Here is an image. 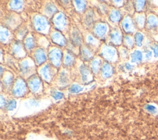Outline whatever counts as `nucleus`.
<instances>
[{
  "label": "nucleus",
  "mask_w": 158,
  "mask_h": 140,
  "mask_svg": "<svg viewBox=\"0 0 158 140\" xmlns=\"http://www.w3.org/2000/svg\"><path fill=\"white\" fill-rule=\"evenodd\" d=\"M34 26L35 29L41 32H46L48 30L49 23L46 19L42 16H36L34 19Z\"/></svg>",
  "instance_id": "1"
},
{
  "label": "nucleus",
  "mask_w": 158,
  "mask_h": 140,
  "mask_svg": "<svg viewBox=\"0 0 158 140\" xmlns=\"http://www.w3.org/2000/svg\"><path fill=\"white\" fill-rule=\"evenodd\" d=\"M62 54L61 51L57 48L52 49L49 54V57L51 62L55 67H58L59 65H60L62 59Z\"/></svg>",
  "instance_id": "2"
},
{
  "label": "nucleus",
  "mask_w": 158,
  "mask_h": 140,
  "mask_svg": "<svg viewBox=\"0 0 158 140\" xmlns=\"http://www.w3.org/2000/svg\"><path fill=\"white\" fill-rule=\"evenodd\" d=\"M26 89L27 86L25 83L22 80L19 79L15 83L13 89V94L15 96H22L25 93Z\"/></svg>",
  "instance_id": "3"
},
{
  "label": "nucleus",
  "mask_w": 158,
  "mask_h": 140,
  "mask_svg": "<svg viewBox=\"0 0 158 140\" xmlns=\"http://www.w3.org/2000/svg\"><path fill=\"white\" fill-rule=\"evenodd\" d=\"M102 56L107 60L112 61L116 58V51L114 48L109 46H104L102 48Z\"/></svg>",
  "instance_id": "4"
},
{
  "label": "nucleus",
  "mask_w": 158,
  "mask_h": 140,
  "mask_svg": "<svg viewBox=\"0 0 158 140\" xmlns=\"http://www.w3.org/2000/svg\"><path fill=\"white\" fill-rule=\"evenodd\" d=\"M122 27L127 33H131L135 31V26L131 18L127 16L122 21Z\"/></svg>",
  "instance_id": "5"
},
{
  "label": "nucleus",
  "mask_w": 158,
  "mask_h": 140,
  "mask_svg": "<svg viewBox=\"0 0 158 140\" xmlns=\"http://www.w3.org/2000/svg\"><path fill=\"white\" fill-rule=\"evenodd\" d=\"M41 80L40 78L37 76H31L28 81V86L31 91L33 93L38 91L40 88Z\"/></svg>",
  "instance_id": "6"
},
{
  "label": "nucleus",
  "mask_w": 158,
  "mask_h": 140,
  "mask_svg": "<svg viewBox=\"0 0 158 140\" xmlns=\"http://www.w3.org/2000/svg\"><path fill=\"white\" fill-rule=\"evenodd\" d=\"M94 31L98 37L103 38L107 31V25L104 23H98L95 25Z\"/></svg>",
  "instance_id": "7"
},
{
  "label": "nucleus",
  "mask_w": 158,
  "mask_h": 140,
  "mask_svg": "<svg viewBox=\"0 0 158 140\" xmlns=\"http://www.w3.org/2000/svg\"><path fill=\"white\" fill-rule=\"evenodd\" d=\"M40 74L46 81H50L53 75V72H52L51 67L48 64L45 65L41 69Z\"/></svg>",
  "instance_id": "8"
},
{
  "label": "nucleus",
  "mask_w": 158,
  "mask_h": 140,
  "mask_svg": "<svg viewBox=\"0 0 158 140\" xmlns=\"http://www.w3.org/2000/svg\"><path fill=\"white\" fill-rule=\"evenodd\" d=\"M54 23L58 29H64L66 25V19L65 15L62 13L59 14L54 19Z\"/></svg>",
  "instance_id": "9"
},
{
  "label": "nucleus",
  "mask_w": 158,
  "mask_h": 140,
  "mask_svg": "<svg viewBox=\"0 0 158 140\" xmlns=\"http://www.w3.org/2000/svg\"><path fill=\"white\" fill-rule=\"evenodd\" d=\"M71 40L75 46H80L82 43V36L78 29L73 28L71 33Z\"/></svg>",
  "instance_id": "10"
},
{
  "label": "nucleus",
  "mask_w": 158,
  "mask_h": 140,
  "mask_svg": "<svg viewBox=\"0 0 158 140\" xmlns=\"http://www.w3.org/2000/svg\"><path fill=\"white\" fill-rule=\"evenodd\" d=\"M23 46L19 41H15L12 46V53L19 57H22L24 56V51L23 49Z\"/></svg>",
  "instance_id": "11"
},
{
  "label": "nucleus",
  "mask_w": 158,
  "mask_h": 140,
  "mask_svg": "<svg viewBox=\"0 0 158 140\" xmlns=\"http://www.w3.org/2000/svg\"><path fill=\"white\" fill-rule=\"evenodd\" d=\"M35 62L38 65L43 64L46 60V56L44 51L43 49H38L36 51L35 53Z\"/></svg>",
  "instance_id": "12"
},
{
  "label": "nucleus",
  "mask_w": 158,
  "mask_h": 140,
  "mask_svg": "<svg viewBox=\"0 0 158 140\" xmlns=\"http://www.w3.org/2000/svg\"><path fill=\"white\" fill-rule=\"evenodd\" d=\"M32 69H33L32 63L29 62L28 60H25L20 64V72L24 75H27L29 74L31 72Z\"/></svg>",
  "instance_id": "13"
},
{
  "label": "nucleus",
  "mask_w": 158,
  "mask_h": 140,
  "mask_svg": "<svg viewBox=\"0 0 158 140\" xmlns=\"http://www.w3.org/2000/svg\"><path fill=\"white\" fill-rule=\"evenodd\" d=\"M111 41L115 44H119L122 42V35L118 30H114L110 35Z\"/></svg>",
  "instance_id": "14"
},
{
  "label": "nucleus",
  "mask_w": 158,
  "mask_h": 140,
  "mask_svg": "<svg viewBox=\"0 0 158 140\" xmlns=\"http://www.w3.org/2000/svg\"><path fill=\"white\" fill-rule=\"evenodd\" d=\"M80 72L81 75V78L83 81L85 82L86 81H88L89 78L91 77V73L90 71L89 70V68H88V67H86L85 65H82L80 66Z\"/></svg>",
  "instance_id": "15"
},
{
  "label": "nucleus",
  "mask_w": 158,
  "mask_h": 140,
  "mask_svg": "<svg viewBox=\"0 0 158 140\" xmlns=\"http://www.w3.org/2000/svg\"><path fill=\"white\" fill-rule=\"evenodd\" d=\"M51 38L53 40V41L59 45L63 46V45H65L66 43L65 39L64 38V37L60 33H59L58 32L54 33L52 35Z\"/></svg>",
  "instance_id": "16"
},
{
  "label": "nucleus",
  "mask_w": 158,
  "mask_h": 140,
  "mask_svg": "<svg viewBox=\"0 0 158 140\" xmlns=\"http://www.w3.org/2000/svg\"><path fill=\"white\" fill-rule=\"evenodd\" d=\"M147 25L149 28L158 27V18L154 15H150L147 20Z\"/></svg>",
  "instance_id": "17"
},
{
  "label": "nucleus",
  "mask_w": 158,
  "mask_h": 140,
  "mask_svg": "<svg viewBox=\"0 0 158 140\" xmlns=\"http://www.w3.org/2000/svg\"><path fill=\"white\" fill-rule=\"evenodd\" d=\"M112 67L107 63H105L102 67V70H101V72H102V75L103 77L104 78H108L109 76H110L112 74Z\"/></svg>",
  "instance_id": "18"
},
{
  "label": "nucleus",
  "mask_w": 158,
  "mask_h": 140,
  "mask_svg": "<svg viewBox=\"0 0 158 140\" xmlns=\"http://www.w3.org/2000/svg\"><path fill=\"white\" fill-rule=\"evenodd\" d=\"M75 62V57L71 52H67L64 57V64L67 67L72 66Z\"/></svg>",
  "instance_id": "19"
},
{
  "label": "nucleus",
  "mask_w": 158,
  "mask_h": 140,
  "mask_svg": "<svg viewBox=\"0 0 158 140\" xmlns=\"http://www.w3.org/2000/svg\"><path fill=\"white\" fill-rule=\"evenodd\" d=\"M24 46L27 50H31L35 46V41L33 36H30L25 39Z\"/></svg>",
  "instance_id": "20"
},
{
  "label": "nucleus",
  "mask_w": 158,
  "mask_h": 140,
  "mask_svg": "<svg viewBox=\"0 0 158 140\" xmlns=\"http://www.w3.org/2000/svg\"><path fill=\"white\" fill-rule=\"evenodd\" d=\"M81 56L83 59L85 60H89L93 57V54L90 51V50L86 47H82L81 49Z\"/></svg>",
  "instance_id": "21"
},
{
  "label": "nucleus",
  "mask_w": 158,
  "mask_h": 140,
  "mask_svg": "<svg viewBox=\"0 0 158 140\" xmlns=\"http://www.w3.org/2000/svg\"><path fill=\"white\" fill-rule=\"evenodd\" d=\"M122 18V14L118 10H113L109 15V19L112 22H119Z\"/></svg>",
  "instance_id": "22"
},
{
  "label": "nucleus",
  "mask_w": 158,
  "mask_h": 140,
  "mask_svg": "<svg viewBox=\"0 0 158 140\" xmlns=\"http://www.w3.org/2000/svg\"><path fill=\"white\" fill-rule=\"evenodd\" d=\"M143 59V55L141 51H135L131 54V60L134 63H138L141 61Z\"/></svg>",
  "instance_id": "23"
},
{
  "label": "nucleus",
  "mask_w": 158,
  "mask_h": 140,
  "mask_svg": "<svg viewBox=\"0 0 158 140\" xmlns=\"http://www.w3.org/2000/svg\"><path fill=\"white\" fill-rule=\"evenodd\" d=\"M68 81H69V78H68L67 73L65 71L61 72L59 77V84L62 86H65L68 84Z\"/></svg>",
  "instance_id": "24"
},
{
  "label": "nucleus",
  "mask_w": 158,
  "mask_h": 140,
  "mask_svg": "<svg viewBox=\"0 0 158 140\" xmlns=\"http://www.w3.org/2000/svg\"><path fill=\"white\" fill-rule=\"evenodd\" d=\"M44 11L48 15H51L57 12V8L53 4L49 3L45 6Z\"/></svg>",
  "instance_id": "25"
},
{
  "label": "nucleus",
  "mask_w": 158,
  "mask_h": 140,
  "mask_svg": "<svg viewBox=\"0 0 158 140\" xmlns=\"http://www.w3.org/2000/svg\"><path fill=\"white\" fill-rule=\"evenodd\" d=\"M10 36V32L6 28H1V41L2 42H6Z\"/></svg>",
  "instance_id": "26"
},
{
  "label": "nucleus",
  "mask_w": 158,
  "mask_h": 140,
  "mask_svg": "<svg viewBox=\"0 0 158 140\" xmlns=\"http://www.w3.org/2000/svg\"><path fill=\"white\" fill-rule=\"evenodd\" d=\"M91 69L93 73H96L99 70V68L101 67V60L98 59H94L91 62Z\"/></svg>",
  "instance_id": "27"
},
{
  "label": "nucleus",
  "mask_w": 158,
  "mask_h": 140,
  "mask_svg": "<svg viewBox=\"0 0 158 140\" xmlns=\"http://www.w3.org/2000/svg\"><path fill=\"white\" fill-rule=\"evenodd\" d=\"M22 5H23L22 2L20 1H11L10 3L9 4L10 9L15 10L20 9L22 7Z\"/></svg>",
  "instance_id": "28"
},
{
  "label": "nucleus",
  "mask_w": 158,
  "mask_h": 140,
  "mask_svg": "<svg viewBox=\"0 0 158 140\" xmlns=\"http://www.w3.org/2000/svg\"><path fill=\"white\" fill-rule=\"evenodd\" d=\"M93 14L92 12L91 11H89L87 14L85 16V24L88 26V27H89L91 25L93 24Z\"/></svg>",
  "instance_id": "29"
},
{
  "label": "nucleus",
  "mask_w": 158,
  "mask_h": 140,
  "mask_svg": "<svg viewBox=\"0 0 158 140\" xmlns=\"http://www.w3.org/2000/svg\"><path fill=\"white\" fill-rule=\"evenodd\" d=\"M144 108L147 112L151 114H157L158 113V109L157 107L152 104H146Z\"/></svg>",
  "instance_id": "30"
},
{
  "label": "nucleus",
  "mask_w": 158,
  "mask_h": 140,
  "mask_svg": "<svg viewBox=\"0 0 158 140\" xmlns=\"http://www.w3.org/2000/svg\"><path fill=\"white\" fill-rule=\"evenodd\" d=\"M143 35L139 32H138L135 35V43L138 46H141L142 45V43L143 41Z\"/></svg>",
  "instance_id": "31"
},
{
  "label": "nucleus",
  "mask_w": 158,
  "mask_h": 140,
  "mask_svg": "<svg viewBox=\"0 0 158 140\" xmlns=\"http://www.w3.org/2000/svg\"><path fill=\"white\" fill-rule=\"evenodd\" d=\"M75 4L76 6V9L78 11H83L86 7V3L85 1H75Z\"/></svg>",
  "instance_id": "32"
},
{
  "label": "nucleus",
  "mask_w": 158,
  "mask_h": 140,
  "mask_svg": "<svg viewBox=\"0 0 158 140\" xmlns=\"http://www.w3.org/2000/svg\"><path fill=\"white\" fill-rule=\"evenodd\" d=\"M135 22L139 27H143L145 22L144 16L143 15H138L135 18Z\"/></svg>",
  "instance_id": "33"
},
{
  "label": "nucleus",
  "mask_w": 158,
  "mask_h": 140,
  "mask_svg": "<svg viewBox=\"0 0 158 140\" xmlns=\"http://www.w3.org/2000/svg\"><path fill=\"white\" fill-rule=\"evenodd\" d=\"M82 89H83V88H81V86H80L77 84H73L69 88V91L72 93H79L81 91H82Z\"/></svg>",
  "instance_id": "34"
},
{
  "label": "nucleus",
  "mask_w": 158,
  "mask_h": 140,
  "mask_svg": "<svg viewBox=\"0 0 158 140\" xmlns=\"http://www.w3.org/2000/svg\"><path fill=\"white\" fill-rule=\"evenodd\" d=\"M87 43L89 45V46H95L97 44H98V41L96 40V39L91 35H89L87 36Z\"/></svg>",
  "instance_id": "35"
},
{
  "label": "nucleus",
  "mask_w": 158,
  "mask_h": 140,
  "mask_svg": "<svg viewBox=\"0 0 158 140\" xmlns=\"http://www.w3.org/2000/svg\"><path fill=\"white\" fill-rule=\"evenodd\" d=\"M124 43L125 45L128 47H131L133 46V40L131 37L129 36H126L124 38Z\"/></svg>",
  "instance_id": "36"
},
{
  "label": "nucleus",
  "mask_w": 158,
  "mask_h": 140,
  "mask_svg": "<svg viewBox=\"0 0 158 140\" xmlns=\"http://www.w3.org/2000/svg\"><path fill=\"white\" fill-rule=\"evenodd\" d=\"M145 1H136V3H135V7H136V9L138 11L139 10H141L144 5H145Z\"/></svg>",
  "instance_id": "37"
},
{
  "label": "nucleus",
  "mask_w": 158,
  "mask_h": 140,
  "mask_svg": "<svg viewBox=\"0 0 158 140\" xmlns=\"http://www.w3.org/2000/svg\"><path fill=\"white\" fill-rule=\"evenodd\" d=\"M16 106V101L15 100L10 101L7 104V109L8 110H12Z\"/></svg>",
  "instance_id": "38"
},
{
  "label": "nucleus",
  "mask_w": 158,
  "mask_h": 140,
  "mask_svg": "<svg viewBox=\"0 0 158 140\" xmlns=\"http://www.w3.org/2000/svg\"><path fill=\"white\" fill-rule=\"evenodd\" d=\"M27 32V30L25 27H23V28H20L17 31V36L19 37V38H22L25 35Z\"/></svg>",
  "instance_id": "39"
},
{
  "label": "nucleus",
  "mask_w": 158,
  "mask_h": 140,
  "mask_svg": "<svg viewBox=\"0 0 158 140\" xmlns=\"http://www.w3.org/2000/svg\"><path fill=\"white\" fill-rule=\"evenodd\" d=\"M63 96H64L63 93L59 92V91H54L52 93V97L56 100L62 99L63 97Z\"/></svg>",
  "instance_id": "40"
},
{
  "label": "nucleus",
  "mask_w": 158,
  "mask_h": 140,
  "mask_svg": "<svg viewBox=\"0 0 158 140\" xmlns=\"http://www.w3.org/2000/svg\"><path fill=\"white\" fill-rule=\"evenodd\" d=\"M4 86L6 85V86H9V85L11 84L12 81V76H7L6 78H4Z\"/></svg>",
  "instance_id": "41"
},
{
  "label": "nucleus",
  "mask_w": 158,
  "mask_h": 140,
  "mask_svg": "<svg viewBox=\"0 0 158 140\" xmlns=\"http://www.w3.org/2000/svg\"><path fill=\"white\" fill-rule=\"evenodd\" d=\"M152 49L153 51L154 57H158V46L157 45H154V46L152 47Z\"/></svg>",
  "instance_id": "42"
},
{
  "label": "nucleus",
  "mask_w": 158,
  "mask_h": 140,
  "mask_svg": "<svg viewBox=\"0 0 158 140\" xmlns=\"http://www.w3.org/2000/svg\"><path fill=\"white\" fill-rule=\"evenodd\" d=\"M152 56V52L151 51H147L145 54V57L147 60H149L151 58Z\"/></svg>",
  "instance_id": "43"
},
{
  "label": "nucleus",
  "mask_w": 158,
  "mask_h": 140,
  "mask_svg": "<svg viewBox=\"0 0 158 140\" xmlns=\"http://www.w3.org/2000/svg\"><path fill=\"white\" fill-rule=\"evenodd\" d=\"M125 68L127 70H131L133 68V66L131 65H130L128 63H127L125 64Z\"/></svg>",
  "instance_id": "44"
}]
</instances>
